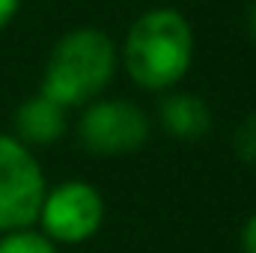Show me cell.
<instances>
[{
    "label": "cell",
    "mask_w": 256,
    "mask_h": 253,
    "mask_svg": "<svg viewBox=\"0 0 256 253\" xmlns=\"http://www.w3.org/2000/svg\"><path fill=\"white\" fill-rule=\"evenodd\" d=\"M194 27L173 6L140 12L120 45V66L146 92L176 90L194 66Z\"/></svg>",
    "instance_id": "1"
},
{
    "label": "cell",
    "mask_w": 256,
    "mask_h": 253,
    "mask_svg": "<svg viewBox=\"0 0 256 253\" xmlns=\"http://www.w3.org/2000/svg\"><path fill=\"white\" fill-rule=\"evenodd\" d=\"M116 72L120 45L98 27H74L51 45L39 92L66 110H78L102 98Z\"/></svg>",
    "instance_id": "2"
},
{
    "label": "cell",
    "mask_w": 256,
    "mask_h": 253,
    "mask_svg": "<svg viewBox=\"0 0 256 253\" xmlns=\"http://www.w3.org/2000/svg\"><path fill=\"white\" fill-rule=\"evenodd\" d=\"M104 218L108 202L102 190L86 179H66L60 185H48L36 230L45 232L57 248H74L96 238L104 226Z\"/></svg>",
    "instance_id": "3"
},
{
    "label": "cell",
    "mask_w": 256,
    "mask_h": 253,
    "mask_svg": "<svg viewBox=\"0 0 256 253\" xmlns=\"http://www.w3.org/2000/svg\"><path fill=\"white\" fill-rule=\"evenodd\" d=\"M48 179L30 146L0 131V236L36 226Z\"/></svg>",
    "instance_id": "4"
},
{
    "label": "cell",
    "mask_w": 256,
    "mask_h": 253,
    "mask_svg": "<svg viewBox=\"0 0 256 253\" xmlns=\"http://www.w3.org/2000/svg\"><path fill=\"white\" fill-rule=\"evenodd\" d=\"M149 114L128 102V98H96L86 108H80L78 120V140L86 152L102 158H120L134 155L149 140Z\"/></svg>",
    "instance_id": "5"
},
{
    "label": "cell",
    "mask_w": 256,
    "mask_h": 253,
    "mask_svg": "<svg viewBox=\"0 0 256 253\" xmlns=\"http://www.w3.org/2000/svg\"><path fill=\"white\" fill-rule=\"evenodd\" d=\"M68 128V110L63 104L51 102L48 96L36 92L30 98H24L15 110V137L30 146V149H42L57 143Z\"/></svg>",
    "instance_id": "6"
},
{
    "label": "cell",
    "mask_w": 256,
    "mask_h": 253,
    "mask_svg": "<svg viewBox=\"0 0 256 253\" xmlns=\"http://www.w3.org/2000/svg\"><path fill=\"white\" fill-rule=\"evenodd\" d=\"M158 122L176 140H200L212 131V110L196 92L167 90L158 104Z\"/></svg>",
    "instance_id": "7"
},
{
    "label": "cell",
    "mask_w": 256,
    "mask_h": 253,
    "mask_svg": "<svg viewBox=\"0 0 256 253\" xmlns=\"http://www.w3.org/2000/svg\"><path fill=\"white\" fill-rule=\"evenodd\" d=\"M0 253H60V248L45 232H39L36 226H27V230L3 232L0 236Z\"/></svg>",
    "instance_id": "8"
},
{
    "label": "cell",
    "mask_w": 256,
    "mask_h": 253,
    "mask_svg": "<svg viewBox=\"0 0 256 253\" xmlns=\"http://www.w3.org/2000/svg\"><path fill=\"white\" fill-rule=\"evenodd\" d=\"M232 149H236L238 161L256 167V114L244 116V120L238 122L236 134H232Z\"/></svg>",
    "instance_id": "9"
},
{
    "label": "cell",
    "mask_w": 256,
    "mask_h": 253,
    "mask_svg": "<svg viewBox=\"0 0 256 253\" xmlns=\"http://www.w3.org/2000/svg\"><path fill=\"white\" fill-rule=\"evenodd\" d=\"M242 253H256V212L242 224V236H238Z\"/></svg>",
    "instance_id": "10"
},
{
    "label": "cell",
    "mask_w": 256,
    "mask_h": 253,
    "mask_svg": "<svg viewBox=\"0 0 256 253\" xmlns=\"http://www.w3.org/2000/svg\"><path fill=\"white\" fill-rule=\"evenodd\" d=\"M21 9V0H0V30H6Z\"/></svg>",
    "instance_id": "11"
},
{
    "label": "cell",
    "mask_w": 256,
    "mask_h": 253,
    "mask_svg": "<svg viewBox=\"0 0 256 253\" xmlns=\"http://www.w3.org/2000/svg\"><path fill=\"white\" fill-rule=\"evenodd\" d=\"M248 33H250V39L256 42V0L250 3V9H248Z\"/></svg>",
    "instance_id": "12"
}]
</instances>
